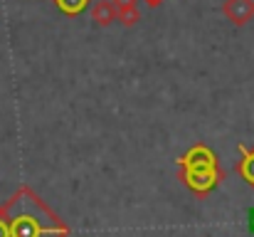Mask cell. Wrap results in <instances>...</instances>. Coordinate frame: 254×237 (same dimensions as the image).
Segmentation results:
<instances>
[{"mask_svg":"<svg viewBox=\"0 0 254 237\" xmlns=\"http://www.w3.org/2000/svg\"><path fill=\"white\" fill-rule=\"evenodd\" d=\"M180 163L188 168V170H185V180H188V185H190L192 190L205 193V190H210V188L217 183L215 156H212L205 146H197L195 151H190Z\"/></svg>","mask_w":254,"mask_h":237,"instance_id":"obj_1","label":"cell"},{"mask_svg":"<svg viewBox=\"0 0 254 237\" xmlns=\"http://www.w3.org/2000/svg\"><path fill=\"white\" fill-rule=\"evenodd\" d=\"M62 233H64V228H60V230H55V228L45 230L42 223L32 213H17L12 218V225H10V237H57V235H62Z\"/></svg>","mask_w":254,"mask_h":237,"instance_id":"obj_2","label":"cell"},{"mask_svg":"<svg viewBox=\"0 0 254 237\" xmlns=\"http://www.w3.org/2000/svg\"><path fill=\"white\" fill-rule=\"evenodd\" d=\"M225 12H227V17H230L232 22L245 25V22L254 15V2L252 0H227Z\"/></svg>","mask_w":254,"mask_h":237,"instance_id":"obj_3","label":"cell"},{"mask_svg":"<svg viewBox=\"0 0 254 237\" xmlns=\"http://www.w3.org/2000/svg\"><path fill=\"white\" fill-rule=\"evenodd\" d=\"M240 154L245 156V160H242V165H240V170H242L245 180H247L250 185H254V151H250V149H245V146H240Z\"/></svg>","mask_w":254,"mask_h":237,"instance_id":"obj_4","label":"cell"},{"mask_svg":"<svg viewBox=\"0 0 254 237\" xmlns=\"http://www.w3.org/2000/svg\"><path fill=\"white\" fill-rule=\"evenodd\" d=\"M94 17H96L99 25H109V22L114 20V5H109V2H99V5L94 7Z\"/></svg>","mask_w":254,"mask_h":237,"instance_id":"obj_5","label":"cell"},{"mask_svg":"<svg viewBox=\"0 0 254 237\" xmlns=\"http://www.w3.org/2000/svg\"><path fill=\"white\" fill-rule=\"evenodd\" d=\"M64 12H82V7L86 5V0H55Z\"/></svg>","mask_w":254,"mask_h":237,"instance_id":"obj_6","label":"cell"},{"mask_svg":"<svg viewBox=\"0 0 254 237\" xmlns=\"http://www.w3.org/2000/svg\"><path fill=\"white\" fill-rule=\"evenodd\" d=\"M247 228H250V233H254V208L250 210V215H247Z\"/></svg>","mask_w":254,"mask_h":237,"instance_id":"obj_7","label":"cell"},{"mask_svg":"<svg viewBox=\"0 0 254 237\" xmlns=\"http://www.w3.org/2000/svg\"><path fill=\"white\" fill-rule=\"evenodd\" d=\"M0 237H10V228L5 223H0Z\"/></svg>","mask_w":254,"mask_h":237,"instance_id":"obj_8","label":"cell"},{"mask_svg":"<svg viewBox=\"0 0 254 237\" xmlns=\"http://www.w3.org/2000/svg\"><path fill=\"white\" fill-rule=\"evenodd\" d=\"M158 2H161V0H148V5H158Z\"/></svg>","mask_w":254,"mask_h":237,"instance_id":"obj_9","label":"cell"}]
</instances>
